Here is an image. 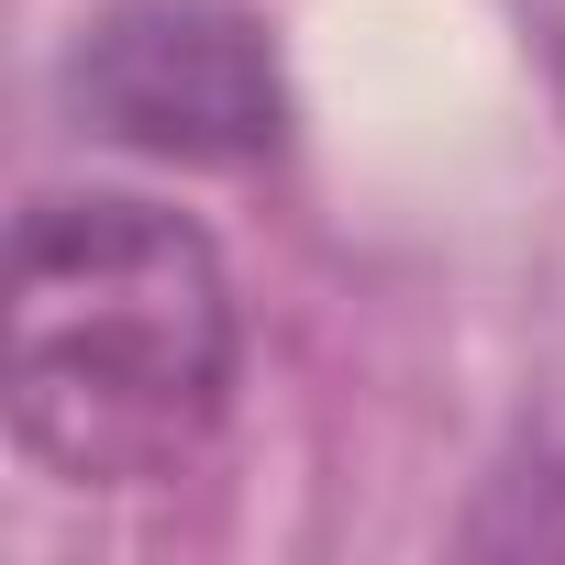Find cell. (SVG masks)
Returning <instances> with one entry per match:
<instances>
[{
  "label": "cell",
  "mask_w": 565,
  "mask_h": 565,
  "mask_svg": "<svg viewBox=\"0 0 565 565\" xmlns=\"http://www.w3.org/2000/svg\"><path fill=\"white\" fill-rule=\"evenodd\" d=\"M233 277L134 189H45L12 222V444L67 488L178 477L233 399Z\"/></svg>",
  "instance_id": "obj_1"
},
{
  "label": "cell",
  "mask_w": 565,
  "mask_h": 565,
  "mask_svg": "<svg viewBox=\"0 0 565 565\" xmlns=\"http://www.w3.org/2000/svg\"><path fill=\"white\" fill-rule=\"evenodd\" d=\"M56 89L100 145H134L167 167H255L289 134L277 45L233 0H122L67 45Z\"/></svg>",
  "instance_id": "obj_2"
}]
</instances>
